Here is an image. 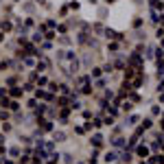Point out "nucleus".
<instances>
[{
  "instance_id": "obj_1",
  "label": "nucleus",
  "mask_w": 164,
  "mask_h": 164,
  "mask_svg": "<svg viewBox=\"0 0 164 164\" xmlns=\"http://www.w3.org/2000/svg\"><path fill=\"white\" fill-rule=\"evenodd\" d=\"M39 131H50V129H53V123L48 120V118H39Z\"/></svg>"
},
{
  "instance_id": "obj_2",
  "label": "nucleus",
  "mask_w": 164,
  "mask_h": 164,
  "mask_svg": "<svg viewBox=\"0 0 164 164\" xmlns=\"http://www.w3.org/2000/svg\"><path fill=\"white\" fill-rule=\"evenodd\" d=\"M35 97L42 99V101H55L53 94H50V92H44V90H35Z\"/></svg>"
},
{
  "instance_id": "obj_3",
  "label": "nucleus",
  "mask_w": 164,
  "mask_h": 164,
  "mask_svg": "<svg viewBox=\"0 0 164 164\" xmlns=\"http://www.w3.org/2000/svg\"><path fill=\"white\" fill-rule=\"evenodd\" d=\"M22 92H24V90L18 88V86H11V90H7V94H11L13 99H20V97H22Z\"/></svg>"
},
{
  "instance_id": "obj_4",
  "label": "nucleus",
  "mask_w": 164,
  "mask_h": 164,
  "mask_svg": "<svg viewBox=\"0 0 164 164\" xmlns=\"http://www.w3.org/2000/svg\"><path fill=\"white\" fill-rule=\"evenodd\" d=\"M149 147H147V144H138V149H136V153H138L140 157H149Z\"/></svg>"
},
{
  "instance_id": "obj_5",
  "label": "nucleus",
  "mask_w": 164,
  "mask_h": 164,
  "mask_svg": "<svg viewBox=\"0 0 164 164\" xmlns=\"http://www.w3.org/2000/svg\"><path fill=\"white\" fill-rule=\"evenodd\" d=\"M136 72H138V68H125V81H131V79L136 77Z\"/></svg>"
},
{
  "instance_id": "obj_6",
  "label": "nucleus",
  "mask_w": 164,
  "mask_h": 164,
  "mask_svg": "<svg viewBox=\"0 0 164 164\" xmlns=\"http://www.w3.org/2000/svg\"><path fill=\"white\" fill-rule=\"evenodd\" d=\"M129 64H131V68H140V55L134 53L131 57H129Z\"/></svg>"
},
{
  "instance_id": "obj_7",
  "label": "nucleus",
  "mask_w": 164,
  "mask_h": 164,
  "mask_svg": "<svg viewBox=\"0 0 164 164\" xmlns=\"http://www.w3.org/2000/svg\"><path fill=\"white\" fill-rule=\"evenodd\" d=\"M90 142H92L94 147H101V144H103V136H101V134H94V136H92V140H90Z\"/></svg>"
},
{
  "instance_id": "obj_8",
  "label": "nucleus",
  "mask_w": 164,
  "mask_h": 164,
  "mask_svg": "<svg viewBox=\"0 0 164 164\" xmlns=\"http://www.w3.org/2000/svg\"><path fill=\"white\" fill-rule=\"evenodd\" d=\"M46 66H48V61H46V59H44V61H37V64H35V70H37V75L46 70Z\"/></svg>"
},
{
  "instance_id": "obj_9",
  "label": "nucleus",
  "mask_w": 164,
  "mask_h": 164,
  "mask_svg": "<svg viewBox=\"0 0 164 164\" xmlns=\"http://www.w3.org/2000/svg\"><path fill=\"white\" fill-rule=\"evenodd\" d=\"M116 157H118V155H116V151H110V153H105V157H103V160H105L107 164H110V162H116Z\"/></svg>"
},
{
  "instance_id": "obj_10",
  "label": "nucleus",
  "mask_w": 164,
  "mask_h": 164,
  "mask_svg": "<svg viewBox=\"0 0 164 164\" xmlns=\"http://www.w3.org/2000/svg\"><path fill=\"white\" fill-rule=\"evenodd\" d=\"M149 4L153 9H164V2H160V0H149Z\"/></svg>"
},
{
  "instance_id": "obj_11",
  "label": "nucleus",
  "mask_w": 164,
  "mask_h": 164,
  "mask_svg": "<svg viewBox=\"0 0 164 164\" xmlns=\"http://www.w3.org/2000/svg\"><path fill=\"white\" fill-rule=\"evenodd\" d=\"M81 92H83V94H92V86H90V81L81 86Z\"/></svg>"
},
{
  "instance_id": "obj_12",
  "label": "nucleus",
  "mask_w": 164,
  "mask_h": 164,
  "mask_svg": "<svg viewBox=\"0 0 164 164\" xmlns=\"http://www.w3.org/2000/svg\"><path fill=\"white\" fill-rule=\"evenodd\" d=\"M33 110H35V114H37V116H42L44 112H46V105H35Z\"/></svg>"
},
{
  "instance_id": "obj_13",
  "label": "nucleus",
  "mask_w": 164,
  "mask_h": 164,
  "mask_svg": "<svg viewBox=\"0 0 164 164\" xmlns=\"http://www.w3.org/2000/svg\"><path fill=\"white\" fill-rule=\"evenodd\" d=\"M55 142H61V140H66V136H64V131H55Z\"/></svg>"
},
{
  "instance_id": "obj_14",
  "label": "nucleus",
  "mask_w": 164,
  "mask_h": 164,
  "mask_svg": "<svg viewBox=\"0 0 164 164\" xmlns=\"http://www.w3.org/2000/svg\"><path fill=\"white\" fill-rule=\"evenodd\" d=\"M55 101H57V107H66L68 105V99L66 97H59V99H55Z\"/></svg>"
},
{
  "instance_id": "obj_15",
  "label": "nucleus",
  "mask_w": 164,
  "mask_h": 164,
  "mask_svg": "<svg viewBox=\"0 0 164 164\" xmlns=\"http://www.w3.org/2000/svg\"><path fill=\"white\" fill-rule=\"evenodd\" d=\"M120 160H123V162H131V153H129V151H123V153H120Z\"/></svg>"
},
{
  "instance_id": "obj_16",
  "label": "nucleus",
  "mask_w": 164,
  "mask_h": 164,
  "mask_svg": "<svg viewBox=\"0 0 164 164\" xmlns=\"http://www.w3.org/2000/svg\"><path fill=\"white\" fill-rule=\"evenodd\" d=\"M35 81H37V86H48V79H46V77H39V75H37Z\"/></svg>"
},
{
  "instance_id": "obj_17",
  "label": "nucleus",
  "mask_w": 164,
  "mask_h": 164,
  "mask_svg": "<svg viewBox=\"0 0 164 164\" xmlns=\"http://www.w3.org/2000/svg\"><path fill=\"white\" fill-rule=\"evenodd\" d=\"M0 26H2V31H11V29H13V24H11L9 20L7 22H0Z\"/></svg>"
},
{
  "instance_id": "obj_18",
  "label": "nucleus",
  "mask_w": 164,
  "mask_h": 164,
  "mask_svg": "<svg viewBox=\"0 0 164 164\" xmlns=\"http://www.w3.org/2000/svg\"><path fill=\"white\" fill-rule=\"evenodd\" d=\"M18 107H20V103H18V101H9V105H7V110H18Z\"/></svg>"
},
{
  "instance_id": "obj_19",
  "label": "nucleus",
  "mask_w": 164,
  "mask_h": 164,
  "mask_svg": "<svg viewBox=\"0 0 164 164\" xmlns=\"http://www.w3.org/2000/svg\"><path fill=\"white\" fill-rule=\"evenodd\" d=\"M151 125H153V120H151V118H144V120H142V125H140V127H142V129H149Z\"/></svg>"
},
{
  "instance_id": "obj_20",
  "label": "nucleus",
  "mask_w": 164,
  "mask_h": 164,
  "mask_svg": "<svg viewBox=\"0 0 164 164\" xmlns=\"http://www.w3.org/2000/svg\"><path fill=\"white\" fill-rule=\"evenodd\" d=\"M90 125H92L94 129H99L101 125H103V120H101V118H94V120H92V123H90Z\"/></svg>"
},
{
  "instance_id": "obj_21",
  "label": "nucleus",
  "mask_w": 164,
  "mask_h": 164,
  "mask_svg": "<svg viewBox=\"0 0 164 164\" xmlns=\"http://www.w3.org/2000/svg\"><path fill=\"white\" fill-rule=\"evenodd\" d=\"M112 144H114V147H123V144H125V138H116V140H112Z\"/></svg>"
},
{
  "instance_id": "obj_22",
  "label": "nucleus",
  "mask_w": 164,
  "mask_h": 164,
  "mask_svg": "<svg viewBox=\"0 0 164 164\" xmlns=\"http://www.w3.org/2000/svg\"><path fill=\"white\" fill-rule=\"evenodd\" d=\"M103 123H105V125H114V116H105Z\"/></svg>"
},
{
  "instance_id": "obj_23",
  "label": "nucleus",
  "mask_w": 164,
  "mask_h": 164,
  "mask_svg": "<svg viewBox=\"0 0 164 164\" xmlns=\"http://www.w3.org/2000/svg\"><path fill=\"white\" fill-rule=\"evenodd\" d=\"M101 72H103V68H92V77H101Z\"/></svg>"
},
{
  "instance_id": "obj_24",
  "label": "nucleus",
  "mask_w": 164,
  "mask_h": 164,
  "mask_svg": "<svg viewBox=\"0 0 164 164\" xmlns=\"http://www.w3.org/2000/svg\"><path fill=\"white\" fill-rule=\"evenodd\" d=\"M9 153L13 155V157H18L20 155V149H18V147H13V149H9Z\"/></svg>"
},
{
  "instance_id": "obj_25",
  "label": "nucleus",
  "mask_w": 164,
  "mask_h": 164,
  "mask_svg": "<svg viewBox=\"0 0 164 164\" xmlns=\"http://www.w3.org/2000/svg\"><path fill=\"white\" fill-rule=\"evenodd\" d=\"M131 101H125V103H123V110H125V112H129V110H131Z\"/></svg>"
},
{
  "instance_id": "obj_26",
  "label": "nucleus",
  "mask_w": 164,
  "mask_h": 164,
  "mask_svg": "<svg viewBox=\"0 0 164 164\" xmlns=\"http://www.w3.org/2000/svg\"><path fill=\"white\" fill-rule=\"evenodd\" d=\"M22 90H24V92H33V90H35V86H33V83H26Z\"/></svg>"
},
{
  "instance_id": "obj_27",
  "label": "nucleus",
  "mask_w": 164,
  "mask_h": 164,
  "mask_svg": "<svg viewBox=\"0 0 164 164\" xmlns=\"http://www.w3.org/2000/svg\"><path fill=\"white\" fill-rule=\"evenodd\" d=\"M44 33H46L48 39H55V37H57V33H55V31H44Z\"/></svg>"
},
{
  "instance_id": "obj_28",
  "label": "nucleus",
  "mask_w": 164,
  "mask_h": 164,
  "mask_svg": "<svg viewBox=\"0 0 164 164\" xmlns=\"http://www.w3.org/2000/svg\"><path fill=\"white\" fill-rule=\"evenodd\" d=\"M138 120H140L138 116H129V123H127V125H136V123H138Z\"/></svg>"
},
{
  "instance_id": "obj_29",
  "label": "nucleus",
  "mask_w": 164,
  "mask_h": 164,
  "mask_svg": "<svg viewBox=\"0 0 164 164\" xmlns=\"http://www.w3.org/2000/svg\"><path fill=\"white\" fill-rule=\"evenodd\" d=\"M97 160H99V151H94V153H92V157H90V164H94Z\"/></svg>"
},
{
  "instance_id": "obj_30",
  "label": "nucleus",
  "mask_w": 164,
  "mask_h": 164,
  "mask_svg": "<svg viewBox=\"0 0 164 164\" xmlns=\"http://www.w3.org/2000/svg\"><path fill=\"white\" fill-rule=\"evenodd\" d=\"M46 26H48V29H55V26H57V22H55V20H48Z\"/></svg>"
},
{
  "instance_id": "obj_31",
  "label": "nucleus",
  "mask_w": 164,
  "mask_h": 164,
  "mask_svg": "<svg viewBox=\"0 0 164 164\" xmlns=\"http://www.w3.org/2000/svg\"><path fill=\"white\" fill-rule=\"evenodd\" d=\"M70 107H72V110H79V107H81V103H79V101H72Z\"/></svg>"
},
{
  "instance_id": "obj_32",
  "label": "nucleus",
  "mask_w": 164,
  "mask_h": 164,
  "mask_svg": "<svg viewBox=\"0 0 164 164\" xmlns=\"http://www.w3.org/2000/svg\"><path fill=\"white\" fill-rule=\"evenodd\" d=\"M26 162H29V153H24V155L20 157V164H26Z\"/></svg>"
},
{
  "instance_id": "obj_33",
  "label": "nucleus",
  "mask_w": 164,
  "mask_h": 164,
  "mask_svg": "<svg viewBox=\"0 0 164 164\" xmlns=\"http://www.w3.org/2000/svg\"><path fill=\"white\" fill-rule=\"evenodd\" d=\"M155 35H157V37H160V39L164 37V29H162V26H160V29H157V33H155Z\"/></svg>"
},
{
  "instance_id": "obj_34",
  "label": "nucleus",
  "mask_w": 164,
  "mask_h": 164,
  "mask_svg": "<svg viewBox=\"0 0 164 164\" xmlns=\"http://www.w3.org/2000/svg\"><path fill=\"white\" fill-rule=\"evenodd\" d=\"M7 116H9V112H7V110H4V112H0V120H4Z\"/></svg>"
},
{
  "instance_id": "obj_35",
  "label": "nucleus",
  "mask_w": 164,
  "mask_h": 164,
  "mask_svg": "<svg viewBox=\"0 0 164 164\" xmlns=\"http://www.w3.org/2000/svg\"><path fill=\"white\" fill-rule=\"evenodd\" d=\"M155 162H160V164H164V155L160 153V155H155Z\"/></svg>"
},
{
  "instance_id": "obj_36",
  "label": "nucleus",
  "mask_w": 164,
  "mask_h": 164,
  "mask_svg": "<svg viewBox=\"0 0 164 164\" xmlns=\"http://www.w3.org/2000/svg\"><path fill=\"white\" fill-rule=\"evenodd\" d=\"M4 97H7V88H4V90H0V99H4Z\"/></svg>"
},
{
  "instance_id": "obj_37",
  "label": "nucleus",
  "mask_w": 164,
  "mask_h": 164,
  "mask_svg": "<svg viewBox=\"0 0 164 164\" xmlns=\"http://www.w3.org/2000/svg\"><path fill=\"white\" fill-rule=\"evenodd\" d=\"M157 22H160V24H162V29H164V15H160V20H157Z\"/></svg>"
},
{
  "instance_id": "obj_38",
  "label": "nucleus",
  "mask_w": 164,
  "mask_h": 164,
  "mask_svg": "<svg viewBox=\"0 0 164 164\" xmlns=\"http://www.w3.org/2000/svg\"><path fill=\"white\" fill-rule=\"evenodd\" d=\"M0 42H4V31H0Z\"/></svg>"
},
{
  "instance_id": "obj_39",
  "label": "nucleus",
  "mask_w": 164,
  "mask_h": 164,
  "mask_svg": "<svg viewBox=\"0 0 164 164\" xmlns=\"http://www.w3.org/2000/svg\"><path fill=\"white\" fill-rule=\"evenodd\" d=\"M160 103H164V92H160Z\"/></svg>"
},
{
  "instance_id": "obj_40",
  "label": "nucleus",
  "mask_w": 164,
  "mask_h": 164,
  "mask_svg": "<svg viewBox=\"0 0 164 164\" xmlns=\"http://www.w3.org/2000/svg\"><path fill=\"white\" fill-rule=\"evenodd\" d=\"M160 127H162V134H164V120H162V123H160Z\"/></svg>"
}]
</instances>
